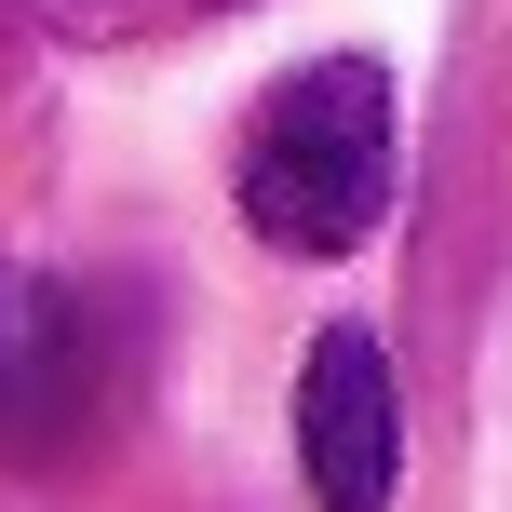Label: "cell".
Instances as JSON below:
<instances>
[{"label":"cell","mask_w":512,"mask_h":512,"mask_svg":"<svg viewBox=\"0 0 512 512\" xmlns=\"http://www.w3.org/2000/svg\"><path fill=\"white\" fill-rule=\"evenodd\" d=\"M391 189H405V108H391L378 54H310L283 68L270 95L243 108V149H230V203L270 256H351L391 230Z\"/></svg>","instance_id":"cell-1"},{"label":"cell","mask_w":512,"mask_h":512,"mask_svg":"<svg viewBox=\"0 0 512 512\" xmlns=\"http://www.w3.org/2000/svg\"><path fill=\"white\" fill-rule=\"evenodd\" d=\"M297 472L324 512H391L405 486V391H391L378 324H324L297 364Z\"/></svg>","instance_id":"cell-3"},{"label":"cell","mask_w":512,"mask_h":512,"mask_svg":"<svg viewBox=\"0 0 512 512\" xmlns=\"http://www.w3.org/2000/svg\"><path fill=\"white\" fill-rule=\"evenodd\" d=\"M149 378V297L135 283H41V337H27V405H14V472H68L135 418Z\"/></svg>","instance_id":"cell-2"},{"label":"cell","mask_w":512,"mask_h":512,"mask_svg":"<svg viewBox=\"0 0 512 512\" xmlns=\"http://www.w3.org/2000/svg\"><path fill=\"white\" fill-rule=\"evenodd\" d=\"M203 14H243V0H54L68 41H135V27H203Z\"/></svg>","instance_id":"cell-4"},{"label":"cell","mask_w":512,"mask_h":512,"mask_svg":"<svg viewBox=\"0 0 512 512\" xmlns=\"http://www.w3.org/2000/svg\"><path fill=\"white\" fill-rule=\"evenodd\" d=\"M27 337H41V283L0 256V445H14V405H27Z\"/></svg>","instance_id":"cell-5"}]
</instances>
